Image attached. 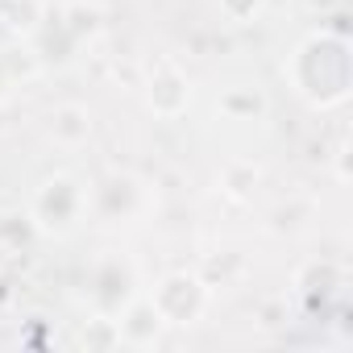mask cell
Instances as JSON below:
<instances>
[{"label": "cell", "mask_w": 353, "mask_h": 353, "mask_svg": "<svg viewBox=\"0 0 353 353\" xmlns=\"http://www.w3.org/2000/svg\"><path fill=\"white\" fill-rule=\"evenodd\" d=\"M287 75H291L295 92H299L307 104L332 108V104H341V100L349 96V46H345L341 38H328V34L307 38V42L295 50Z\"/></svg>", "instance_id": "obj_1"}, {"label": "cell", "mask_w": 353, "mask_h": 353, "mask_svg": "<svg viewBox=\"0 0 353 353\" xmlns=\"http://www.w3.org/2000/svg\"><path fill=\"white\" fill-rule=\"evenodd\" d=\"M88 212V192L67 179V174H54V179H46L34 196V225L42 233H54V237H67L79 216Z\"/></svg>", "instance_id": "obj_2"}, {"label": "cell", "mask_w": 353, "mask_h": 353, "mask_svg": "<svg viewBox=\"0 0 353 353\" xmlns=\"http://www.w3.org/2000/svg\"><path fill=\"white\" fill-rule=\"evenodd\" d=\"M150 299H154V307L162 312L166 324H196L208 307V287L188 270H174L158 283V291Z\"/></svg>", "instance_id": "obj_3"}, {"label": "cell", "mask_w": 353, "mask_h": 353, "mask_svg": "<svg viewBox=\"0 0 353 353\" xmlns=\"http://www.w3.org/2000/svg\"><path fill=\"white\" fill-rule=\"evenodd\" d=\"M145 104L158 117H179L192 104V79L179 71V63L170 59H154L150 75H145Z\"/></svg>", "instance_id": "obj_4"}, {"label": "cell", "mask_w": 353, "mask_h": 353, "mask_svg": "<svg viewBox=\"0 0 353 353\" xmlns=\"http://www.w3.org/2000/svg\"><path fill=\"white\" fill-rule=\"evenodd\" d=\"M162 328H166V320L154 307V299H129L121 307V320H117V341H125V345H154Z\"/></svg>", "instance_id": "obj_5"}, {"label": "cell", "mask_w": 353, "mask_h": 353, "mask_svg": "<svg viewBox=\"0 0 353 353\" xmlns=\"http://www.w3.org/2000/svg\"><path fill=\"white\" fill-rule=\"evenodd\" d=\"M50 137L59 145H83L92 137V112L83 104H63L50 112Z\"/></svg>", "instance_id": "obj_6"}, {"label": "cell", "mask_w": 353, "mask_h": 353, "mask_svg": "<svg viewBox=\"0 0 353 353\" xmlns=\"http://www.w3.org/2000/svg\"><path fill=\"white\" fill-rule=\"evenodd\" d=\"M258 9H262V0H221V13L229 17V21H250V17H258Z\"/></svg>", "instance_id": "obj_7"}, {"label": "cell", "mask_w": 353, "mask_h": 353, "mask_svg": "<svg viewBox=\"0 0 353 353\" xmlns=\"http://www.w3.org/2000/svg\"><path fill=\"white\" fill-rule=\"evenodd\" d=\"M225 112H262V96H245V92H229L221 100Z\"/></svg>", "instance_id": "obj_8"}, {"label": "cell", "mask_w": 353, "mask_h": 353, "mask_svg": "<svg viewBox=\"0 0 353 353\" xmlns=\"http://www.w3.org/2000/svg\"><path fill=\"white\" fill-rule=\"evenodd\" d=\"M0 88H5V79H0Z\"/></svg>", "instance_id": "obj_9"}]
</instances>
